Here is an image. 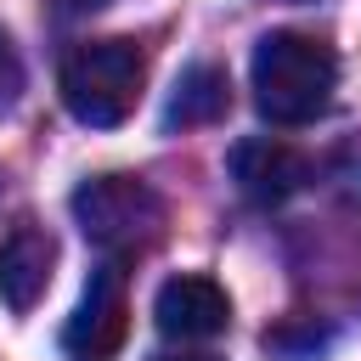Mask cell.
Here are the masks:
<instances>
[{"instance_id": "6da1fadb", "label": "cell", "mask_w": 361, "mask_h": 361, "mask_svg": "<svg viewBox=\"0 0 361 361\" xmlns=\"http://www.w3.org/2000/svg\"><path fill=\"white\" fill-rule=\"evenodd\" d=\"M248 90H254V107L259 118L293 130V124H310L333 107V90H338V56L322 34H305V28H271L254 56H248Z\"/></svg>"}, {"instance_id": "7a4b0ae2", "label": "cell", "mask_w": 361, "mask_h": 361, "mask_svg": "<svg viewBox=\"0 0 361 361\" xmlns=\"http://www.w3.org/2000/svg\"><path fill=\"white\" fill-rule=\"evenodd\" d=\"M141 79H147V62L135 39H85L62 56V102L90 130L124 124L141 102Z\"/></svg>"}, {"instance_id": "3957f363", "label": "cell", "mask_w": 361, "mask_h": 361, "mask_svg": "<svg viewBox=\"0 0 361 361\" xmlns=\"http://www.w3.org/2000/svg\"><path fill=\"white\" fill-rule=\"evenodd\" d=\"M73 220L102 248V259H130V254L158 243L164 197L141 175H96L73 192Z\"/></svg>"}, {"instance_id": "277c9868", "label": "cell", "mask_w": 361, "mask_h": 361, "mask_svg": "<svg viewBox=\"0 0 361 361\" xmlns=\"http://www.w3.org/2000/svg\"><path fill=\"white\" fill-rule=\"evenodd\" d=\"M130 338V293H124V259H102L62 322V355L68 361H113Z\"/></svg>"}, {"instance_id": "5b68a950", "label": "cell", "mask_w": 361, "mask_h": 361, "mask_svg": "<svg viewBox=\"0 0 361 361\" xmlns=\"http://www.w3.org/2000/svg\"><path fill=\"white\" fill-rule=\"evenodd\" d=\"M152 322L164 338H180V344H197V338H214L226 333L231 322V299L214 276H197V271H180L158 288L152 299Z\"/></svg>"}, {"instance_id": "8992f818", "label": "cell", "mask_w": 361, "mask_h": 361, "mask_svg": "<svg viewBox=\"0 0 361 361\" xmlns=\"http://www.w3.org/2000/svg\"><path fill=\"white\" fill-rule=\"evenodd\" d=\"M51 265H56V237L34 220H17L0 237V299H6V310L28 316L39 305V293L51 288Z\"/></svg>"}, {"instance_id": "52a82bcc", "label": "cell", "mask_w": 361, "mask_h": 361, "mask_svg": "<svg viewBox=\"0 0 361 361\" xmlns=\"http://www.w3.org/2000/svg\"><path fill=\"white\" fill-rule=\"evenodd\" d=\"M231 175L237 186L254 197V203H282L305 186V158L288 147V141H271V135H254V141H237L231 147Z\"/></svg>"}, {"instance_id": "ba28073f", "label": "cell", "mask_w": 361, "mask_h": 361, "mask_svg": "<svg viewBox=\"0 0 361 361\" xmlns=\"http://www.w3.org/2000/svg\"><path fill=\"white\" fill-rule=\"evenodd\" d=\"M226 107H231V85H226V73H220L214 62H192V68L175 79L169 102H164V130L214 124Z\"/></svg>"}, {"instance_id": "9c48e42d", "label": "cell", "mask_w": 361, "mask_h": 361, "mask_svg": "<svg viewBox=\"0 0 361 361\" xmlns=\"http://www.w3.org/2000/svg\"><path fill=\"white\" fill-rule=\"evenodd\" d=\"M17 102H23V56H17L11 34L0 28V118H11Z\"/></svg>"}, {"instance_id": "30bf717a", "label": "cell", "mask_w": 361, "mask_h": 361, "mask_svg": "<svg viewBox=\"0 0 361 361\" xmlns=\"http://www.w3.org/2000/svg\"><path fill=\"white\" fill-rule=\"evenodd\" d=\"M152 361H220V355H209V350H197V355H152Z\"/></svg>"}, {"instance_id": "8fae6325", "label": "cell", "mask_w": 361, "mask_h": 361, "mask_svg": "<svg viewBox=\"0 0 361 361\" xmlns=\"http://www.w3.org/2000/svg\"><path fill=\"white\" fill-rule=\"evenodd\" d=\"M90 6H96V0H90Z\"/></svg>"}]
</instances>
